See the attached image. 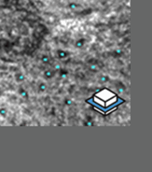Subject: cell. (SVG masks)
<instances>
[{"mask_svg": "<svg viewBox=\"0 0 152 172\" xmlns=\"http://www.w3.org/2000/svg\"><path fill=\"white\" fill-rule=\"evenodd\" d=\"M86 125H92V123L90 122V121H89V122H86Z\"/></svg>", "mask_w": 152, "mask_h": 172, "instance_id": "4fadbf2b", "label": "cell"}, {"mask_svg": "<svg viewBox=\"0 0 152 172\" xmlns=\"http://www.w3.org/2000/svg\"><path fill=\"white\" fill-rule=\"evenodd\" d=\"M56 74V71L54 69H47V70L44 71V73H43V77L45 80H50L52 78L55 76Z\"/></svg>", "mask_w": 152, "mask_h": 172, "instance_id": "6da1fadb", "label": "cell"}, {"mask_svg": "<svg viewBox=\"0 0 152 172\" xmlns=\"http://www.w3.org/2000/svg\"><path fill=\"white\" fill-rule=\"evenodd\" d=\"M58 72H59V75H60V77H62V78H65L67 75H68V72H67V70H64V69H62V68L58 71Z\"/></svg>", "mask_w": 152, "mask_h": 172, "instance_id": "8fae6325", "label": "cell"}, {"mask_svg": "<svg viewBox=\"0 0 152 172\" xmlns=\"http://www.w3.org/2000/svg\"><path fill=\"white\" fill-rule=\"evenodd\" d=\"M78 4L77 3H75V2H71L67 5V8H68L70 10H76V9H78Z\"/></svg>", "mask_w": 152, "mask_h": 172, "instance_id": "52a82bcc", "label": "cell"}, {"mask_svg": "<svg viewBox=\"0 0 152 172\" xmlns=\"http://www.w3.org/2000/svg\"><path fill=\"white\" fill-rule=\"evenodd\" d=\"M86 44V39H78L77 41L75 42V47L77 48V49H82V48L84 47V45Z\"/></svg>", "mask_w": 152, "mask_h": 172, "instance_id": "277c9868", "label": "cell"}, {"mask_svg": "<svg viewBox=\"0 0 152 172\" xmlns=\"http://www.w3.org/2000/svg\"><path fill=\"white\" fill-rule=\"evenodd\" d=\"M40 61L43 63V64H49V62H50V59H49V55H47V54H43V55L41 56Z\"/></svg>", "mask_w": 152, "mask_h": 172, "instance_id": "9c48e42d", "label": "cell"}, {"mask_svg": "<svg viewBox=\"0 0 152 172\" xmlns=\"http://www.w3.org/2000/svg\"><path fill=\"white\" fill-rule=\"evenodd\" d=\"M18 93H19V95H21V97H24V98H28V92L24 88V87H19L18 89Z\"/></svg>", "mask_w": 152, "mask_h": 172, "instance_id": "8992f818", "label": "cell"}, {"mask_svg": "<svg viewBox=\"0 0 152 172\" xmlns=\"http://www.w3.org/2000/svg\"><path fill=\"white\" fill-rule=\"evenodd\" d=\"M14 79H15L16 82L21 83V82H24L25 80V75L22 72H21V71H18V72L15 73V75H14Z\"/></svg>", "mask_w": 152, "mask_h": 172, "instance_id": "7a4b0ae2", "label": "cell"}, {"mask_svg": "<svg viewBox=\"0 0 152 172\" xmlns=\"http://www.w3.org/2000/svg\"><path fill=\"white\" fill-rule=\"evenodd\" d=\"M56 54H57L58 58L61 59V60L67 58V57L69 56V52H67V51H64V50H57Z\"/></svg>", "mask_w": 152, "mask_h": 172, "instance_id": "3957f363", "label": "cell"}, {"mask_svg": "<svg viewBox=\"0 0 152 172\" xmlns=\"http://www.w3.org/2000/svg\"><path fill=\"white\" fill-rule=\"evenodd\" d=\"M61 68H62V67H61L60 64H56V66H54V70H55L56 72H57V71L60 70Z\"/></svg>", "mask_w": 152, "mask_h": 172, "instance_id": "7c38bea8", "label": "cell"}, {"mask_svg": "<svg viewBox=\"0 0 152 172\" xmlns=\"http://www.w3.org/2000/svg\"><path fill=\"white\" fill-rule=\"evenodd\" d=\"M37 89H38V92L39 93H45L46 91H47L48 89V85L46 82H40L38 84V87H37Z\"/></svg>", "mask_w": 152, "mask_h": 172, "instance_id": "5b68a950", "label": "cell"}, {"mask_svg": "<svg viewBox=\"0 0 152 172\" xmlns=\"http://www.w3.org/2000/svg\"><path fill=\"white\" fill-rule=\"evenodd\" d=\"M64 105L67 106V107H71V106L73 105V100L71 98H69V97H66V98L64 99Z\"/></svg>", "mask_w": 152, "mask_h": 172, "instance_id": "30bf717a", "label": "cell"}, {"mask_svg": "<svg viewBox=\"0 0 152 172\" xmlns=\"http://www.w3.org/2000/svg\"><path fill=\"white\" fill-rule=\"evenodd\" d=\"M7 116H8V109L5 107L0 108V117L6 118Z\"/></svg>", "mask_w": 152, "mask_h": 172, "instance_id": "ba28073f", "label": "cell"}]
</instances>
